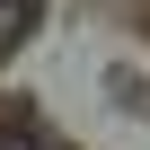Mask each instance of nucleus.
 Listing matches in <instances>:
<instances>
[{
    "label": "nucleus",
    "mask_w": 150,
    "mask_h": 150,
    "mask_svg": "<svg viewBox=\"0 0 150 150\" xmlns=\"http://www.w3.org/2000/svg\"><path fill=\"white\" fill-rule=\"evenodd\" d=\"M0 150H62V132H44V124L9 115V124H0Z\"/></svg>",
    "instance_id": "nucleus-1"
}]
</instances>
